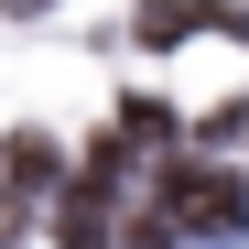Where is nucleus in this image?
<instances>
[{"label":"nucleus","mask_w":249,"mask_h":249,"mask_svg":"<svg viewBox=\"0 0 249 249\" xmlns=\"http://www.w3.org/2000/svg\"><path fill=\"white\" fill-rule=\"evenodd\" d=\"M0 11H54V0H0Z\"/></svg>","instance_id":"obj_1"}]
</instances>
